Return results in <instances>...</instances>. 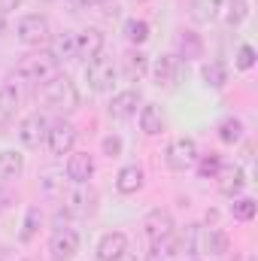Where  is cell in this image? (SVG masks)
<instances>
[{
	"label": "cell",
	"mask_w": 258,
	"mask_h": 261,
	"mask_svg": "<svg viewBox=\"0 0 258 261\" xmlns=\"http://www.w3.org/2000/svg\"><path fill=\"white\" fill-rule=\"evenodd\" d=\"M116 261H137V255H131V252H122V255H119Z\"/></svg>",
	"instance_id": "37"
},
{
	"label": "cell",
	"mask_w": 258,
	"mask_h": 261,
	"mask_svg": "<svg viewBox=\"0 0 258 261\" xmlns=\"http://www.w3.org/2000/svg\"><path fill=\"white\" fill-rule=\"evenodd\" d=\"M197 161V143L192 137H176L167 146V167L170 170H189Z\"/></svg>",
	"instance_id": "7"
},
{
	"label": "cell",
	"mask_w": 258,
	"mask_h": 261,
	"mask_svg": "<svg viewBox=\"0 0 258 261\" xmlns=\"http://www.w3.org/2000/svg\"><path fill=\"white\" fill-rule=\"evenodd\" d=\"M116 189H119L122 195H137V192L143 189V167H137V164L122 167L119 176H116Z\"/></svg>",
	"instance_id": "22"
},
{
	"label": "cell",
	"mask_w": 258,
	"mask_h": 261,
	"mask_svg": "<svg viewBox=\"0 0 258 261\" xmlns=\"http://www.w3.org/2000/svg\"><path fill=\"white\" fill-rule=\"evenodd\" d=\"M97 210V192L88 182H76V189H70L64 195V213L76 219H88Z\"/></svg>",
	"instance_id": "4"
},
{
	"label": "cell",
	"mask_w": 258,
	"mask_h": 261,
	"mask_svg": "<svg viewBox=\"0 0 258 261\" xmlns=\"http://www.w3.org/2000/svg\"><path fill=\"white\" fill-rule=\"evenodd\" d=\"M194 164H197V173H200L203 179H213V176L219 173V167H222V158L210 152V155H203V158L197 155V161H194Z\"/></svg>",
	"instance_id": "33"
},
{
	"label": "cell",
	"mask_w": 258,
	"mask_h": 261,
	"mask_svg": "<svg viewBox=\"0 0 258 261\" xmlns=\"http://www.w3.org/2000/svg\"><path fill=\"white\" fill-rule=\"evenodd\" d=\"M49 55L55 58V64H61V61H76V34H73V31L58 34V37L52 40V52H49Z\"/></svg>",
	"instance_id": "21"
},
{
	"label": "cell",
	"mask_w": 258,
	"mask_h": 261,
	"mask_svg": "<svg viewBox=\"0 0 258 261\" xmlns=\"http://www.w3.org/2000/svg\"><path fill=\"white\" fill-rule=\"evenodd\" d=\"M15 110H18V91H15V85L3 82L0 85V119H12Z\"/></svg>",
	"instance_id": "26"
},
{
	"label": "cell",
	"mask_w": 258,
	"mask_h": 261,
	"mask_svg": "<svg viewBox=\"0 0 258 261\" xmlns=\"http://www.w3.org/2000/svg\"><path fill=\"white\" fill-rule=\"evenodd\" d=\"M43 100L52 107V110H58V113H73L76 107H79V91H76V85H73V79L70 76H61V73H55L49 82H43Z\"/></svg>",
	"instance_id": "1"
},
{
	"label": "cell",
	"mask_w": 258,
	"mask_h": 261,
	"mask_svg": "<svg viewBox=\"0 0 258 261\" xmlns=\"http://www.w3.org/2000/svg\"><path fill=\"white\" fill-rule=\"evenodd\" d=\"M40 222H43V213H40L37 206H31V210H28V216H24V225H21V240H24V243H31V240L37 237Z\"/></svg>",
	"instance_id": "31"
},
{
	"label": "cell",
	"mask_w": 258,
	"mask_h": 261,
	"mask_svg": "<svg viewBox=\"0 0 258 261\" xmlns=\"http://www.w3.org/2000/svg\"><path fill=\"white\" fill-rule=\"evenodd\" d=\"M125 37H128L134 46H143V43L149 40V21H143V18H128V21H125Z\"/></svg>",
	"instance_id": "28"
},
{
	"label": "cell",
	"mask_w": 258,
	"mask_h": 261,
	"mask_svg": "<svg viewBox=\"0 0 258 261\" xmlns=\"http://www.w3.org/2000/svg\"><path fill=\"white\" fill-rule=\"evenodd\" d=\"M67 176L73 182H88L94 176V158L88 152H73L67 158Z\"/></svg>",
	"instance_id": "15"
},
{
	"label": "cell",
	"mask_w": 258,
	"mask_h": 261,
	"mask_svg": "<svg viewBox=\"0 0 258 261\" xmlns=\"http://www.w3.org/2000/svg\"><path fill=\"white\" fill-rule=\"evenodd\" d=\"M15 37H18V43L37 49V46H43V43L52 40V24H49L46 15H40V12H28V15L18 18V24H15Z\"/></svg>",
	"instance_id": "2"
},
{
	"label": "cell",
	"mask_w": 258,
	"mask_h": 261,
	"mask_svg": "<svg viewBox=\"0 0 258 261\" xmlns=\"http://www.w3.org/2000/svg\"><path fill=\"white\" fill-rule=\"evenodd\" d=\"M24 0H0V12H12V9H18Z\"/></svg>",
	"instance_id": "36"
},
{
	"label": "cell",
	"mask_w": 258,
	"mask_h": 261,
	"mask_svg": "<svg viewBox=\"0 0 258 261\" xmlns=\"http://www.w3.org/2000/svg\"><path fill=\"white\" fill-rule=\"evenodd\" d=\"M104 152H107L110 158L122 155V137H107V140H104Z\"/></svg>",
	"instance_id": "35"
},
{
	"label": "cell",
	"mask_w": 258,
	"mask_h": 261,
	"mask_svg": "<svg viewBox=\"0 0 258 261\" xmlns=\"http://www.w3.org/2000/svg\"><path fill=\"white\" fill-rule=\"evenodd\" d=\"M137 107H140V91H134V88H128V91H119L113 100H110V116L113 119H131L134 113H137Z\"/></svg>",
	"instance_id": "16"
},
{
	"label": "cell",
	"mask_w": 258,
	"mask_h": 261,
	"mask_svg": "<svg viewBox=\"0 0 258 261\" xmlns=\"http://www.w3.org/2000/svg\"><path fill=\"white\" fill-rule=\"evenodd\" d=\"M213 179H219V192L225 197H237L243 189H246V173H243V167L240 164H222L219 167V173L213 176Z\"/></svg>",
	"instance_id": "11"
},
{
	"label": "cell",
	"mask_w": 258,
	"mask_h": 261,
	"mask_svg": "<svg viewBox=\"0 0 258 261\" xmlns=\"http://www.w3.org/2000/svg\"><path fill=\"white\" fill-rule=\"evenodd\" d=\"M46 146H49V152L58 155V158H61V155H70L73 146H76V128H73L70 122H55V125H49Z\"/></svg>",
	"instance_id": "8"
},
{
	"label": "cell",
	"mask_w": 258,
	"mask_h": 261,
	"mask_svg": "<svg viewBox=\"0 0 258 261\" xmlns=\"http://www.w3.org/2000/svg\"><path fill=\"white\" fill-rule=\"evenodd\" d=\"M246 18H249V3H246V0H228L225 21H228L231 28H237V24H243Z\"/></svg>",
	"instance_id": "30"
},
{
	"label": "cell",
	"mask_w": 258,
	"mask_h": 261,
	"mask_svg": "<svg viewBox=\"0 0 258 261\" xmlns=\"http://www.w3.org/2000/svg\"><path fill=\"white\" fill-rule=\"evenodd\" d=\"M49 125H52V122L46 119V113L34 110L31 116H24V119H21V125H18V140H21L28 149H40V143H46Z\"/></svg>",
	"instance_id": "6"
},
{
	"label": "cell",
	"mask_w": 258,
	"mask_h": 261,
	"mask_svg": "<svg viewBox=\"0 0 258 261\" xmlns=\"http://www.w3.org/2000/svg\"><path fill=\"white\" fill-rule=\"evenodd\" d=\"M97 3H100V0H79V6H82V9H85V6H97Z\"/></svg>",
	"instance_id": "38"
},
{
	"label": "cell",
	"mask_w": 258,
	"mask_h": 261,
	"mask_svg": "<svg viewBox=\"0 0 258 261\" xmlns=\"http://www.w3.org/2000/svg\"><path fill=\"white\" fill-rule=\"evenodd\" d=\"M79 252V234L73 228H58L49 240V255L52 261H70Z\"/></svg>",
	"instance_id": "9"
},
{
	"label": "cell",
	"mask_w": 258,
	"mask_h": 261,
	"mask_svg": "<svg viewBox=\"0 0 258 261\" xmlns=\"http://www.w3.org/2000/svg\"><path fill=\"white\" fill-rule=\"evenodd\" d=\"M234 203H231V216L237 219V222H252L258 213V203L252 197H231Z\"/></svg>",
	"instance_id": "27"
},
{
	"label": "cell",
	"mask_w": 258,
	"mask_h": 261,
	"mask_svg": "<svg viewBox=\"0 0 258 261\" xmlns=\"http://www.w3.org/2000/svg\"><path fill=\"white\" fill-rule=\"evenodd\" d=\"M85 79H88V88L91 91H110L113 82H116V64H113V58H107L104 52L94 55L85 64Z\"/></svg>",
	"instance_id": "5"
},
{
	"label": "cell",
	"mask_w": 258,
	"mask_h": 261,
	"mask_svg": "<svg viewBox=\"0 0 258 261\" xmlns=\"http://www.w3.org/2000/svg\"><path fill=\"white\" fill-rule=\"evenodd\" d=\"M122 252H128V237L122 231H110L100 237V243H97V258L100 261H116Z\"/></svg>",
	"instance_id": "14"
},
{
	"label": "cell",
	"mask_w": 258,
	"mask_h": 261,
	"mask_svg": "<svg viewBox=\"0 0 258 261\" xmlns=\"http://www.w3.org/2000/svg\"><path fill=\"white\" fill-rule=\"evenodd\" d=\"M21 170H24V155L15 152V149H3V152H0V182L18 179Z\"/></svg>",
	"instance_id": "18"
},
{
	"label": "cell",
	"mask_w": 258,
	"mask_h": 261,
	"mask_svg": "<svg viewBox=\"0 0 258 261\" xmlns=\"http://www.w3.org/2000/svg\"><path fill=\"white\" fill-rule=\"evenodd\" d=\"M140 130L149 134V137H155V134L164 130V110L158 103H146L140 110Z\"/></svg>",
	"instance_id": "20"
},
{
	"label": "cell",
	"mask_w": 258,
	"mask_h": 261,
	"mask_svg": "<svg viewBox=\"0 0 258 261\" xmlns=\"http://www.w3.org/2000/svg\"><path fill=\"white\" fill-rule=\"evenodd\" d=\"M219 12H222V0H192L189 3V15L194 24H210L219 18Z\"/></svg>",
	"instance_id": "19"
},
{
	"label": "cell",
	"mask_w": 258,
	"mask_h": 261,
	"mask_svg": "<svg viewBox=\"0 0 258 261\" xmlns=\"http://www.w3.org/2000/svg\"><path fill=\"white\" fill-rule=\"evenodd\" d=\"M203 246H207V252H210V255H225V252H228V246H231V240H228V234H225V231H210V234L203 237Z\"/></svg>",
	"instance_id": "29"
},
{
	"label": "cell",
	"mask_w": 258,
	"mask_h": 261,
	"mask_svg": "<svg viewBox=\"0 0 258 261\" xmlns=\"http://www.w3.org/2000/svg\"><path fill=\"white\" fill-rule=\"evenodd\" d=\"M100 52H104V34L97 28H85V31L76 34V58H88L91 61Z\"/></svg>",
	"instance_id": "12"
},
{
	"label": "cell",
	"mask_w": 258,
	"mask_h": 261,
	"mask_svg": "<svg viewBox=\"0 0 258 261\" xmlns=\"http://www.w3.org/2000/svg\"><path fill=\"white\" fill-rule=\"evenodd\" d=\"M0 261H6V249H0Z\"/></svg>",
	"instance_id": "39"
},
{
	"label": "cell",
	"mask_w": 258,
	"mask_h": 261,
	"mask_svg": "<svg viewBox=\"0 0 258 261\" xmlns=\"http://www.w3.org/2000/svg\"><path fill=\"white\" fill-rule=\"evenodd\" d=\"M122 70H125V76H128L131 82H140V79L146 76V70H149V58H146L143 52L131 49V52L122 55Z\"/></svg>",
	"instance_id": "23"
},
{
	"label": "cell",
	"mask_w": 258,
	"mask_h": 261,
	"mask_svg": "<svg viewBox=\"0 0 258 261\" xmlns=\"http://www.w3.org/2000/svg\"><path fill=\"white\" fill-rule=\"evenodd\" d=\"M179 255H183V240L173 237V234H167L164 240L152 243V249H149L146 261H179Z\"/></svg>",
	"instance_id": "17"
},
{
	"label": "cell",
	"mask_w": 258,
	"mask_h": 261,
	"mask_svg": "<svg viewBox=\"0 0 258 261\" xmlns=\"http://www.w3.org/2000/svg\"><path fill=\"white\" fill-rule=\"evenodd\" d=\"M167 234H173V216L167 210H152L146 219H143V237L149 243H158L164 240Z\"/></svg>",
	"instance_id": "10"
},
{
	"label": "cell",
	"mask_w": 258,
	"mask_h": 261,
	"mask_svg": "<svg viewBox=\"0 0 258 261\" xmlns=\"http://www.w3.org/2000/svg\"><path fill=\"white\" fill-rule=\"evenodd\" d=\"M219 140H222V143H228V146L240 143V140H243V122H240V119H234V116L222 119V122H219Z\"/></svg>",
	"instance_id": "25"
},
{
	"label": "cell",
	"mask_w": 258,
	"mask_h": 261,
	"mask_svg": "<svg viewBox=\"0 0 258 261\" xmlns=\"http://www.w3.org/2000/svg\"><path fill=\"white\" fill-rule=\"evenodd\" d=\"M200 79H203V85L207 88H225L228 85V67L222 64V61H210V64L200 67Z\"/></svg>",
	"instance_id": "24"
},
{
	"label": "cell",
	"mask_w": 258,
	"mask_h": 261,
	"mask_svg": "<svg viewBox=\"0 0 258 261\" xmlns=\"http://www.w3.org/2000/svg\"><path fill=\"white\" fill-rule=\"evenodd\" d=\"M179 49H183V58H200L203 43H200V37H197V34L183 31V37H179Z\"/></svg>",
	"instance_id": "32"
},
{
	"label": "cell",
	"mask_w": 258,
	"mask_h": 261,
	"mask_svg": "<svg viewBox=\"0 0 258 261\" xmlns=\"http://www.w3.org/2000/svg\"><path fill=\"white\" fill-rule=\"evenodd\" d=\"M234 64H237V70H252V67H255V49H252V46H240Z\"/></svg>",
	"instance_id": "34"
},
{
	"label": "cell",
	"mask_w": 258,
	"mask_h": 261,
	"mask_svg": "<svg viewBox=\"0 0 258 261\" xmlns=\"http://www.w3.org/2000/svg\"><path fill=\"white\" fill-rule=\"evenodd\" d=\"M152 76L161 88H173L176 85V76H179V58L176 55H161L155 58V67H152Z\"/></svg>",
	"instance_id": "13"
},
{
	"label": "cell",
	"mask_w": 258,
	"mask_h": 261,
	"mask_svg": "<svg viewBox=\"0 0 258 261\" xmlns=\"http://www.w3.org/2000/svg\"><path fill=\"white\" fill-rule=\"evenodd\" d=\"M15 73L21 76V79H28V82H49L55 73H58V64H55V58L49 55V52H34V55H24L18 67H15Z\"/></svg>",
	"instance_id": "3"
}]
</instances>
